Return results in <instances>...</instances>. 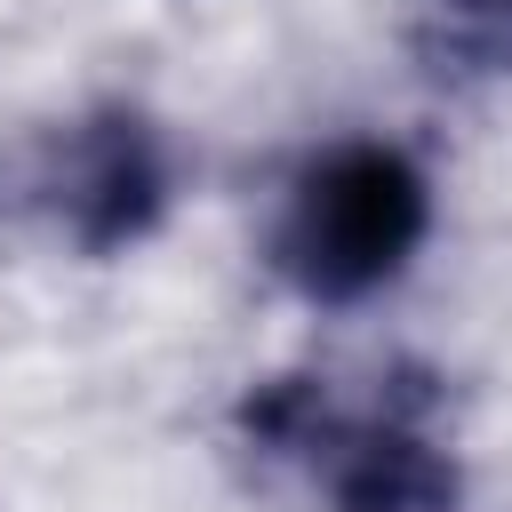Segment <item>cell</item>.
<instances>
[{
	"instance_id": "obj_2",
	"label": "cell",
	"mask_w": 512,
	"mask_h": 512,
	"mask_svg": "<svg viewBox=\"0 0 512 512\" xmlns=\"http://www.w3.org/2000/svg\"><path fill=\"white\" fill-rule=\"evenodd\" d=\"M432 232V184L424 168L384 136H344L312 152L272 216V272L304 304H368L384 296Z\"/></svg>"
},
{
	"instance_id": "obj_3",
	"label": "cell",
	"mask_w": 512,
	"mask_h": 512,
	"mask_svg": "<svg viewBox=\"0 0 512 512\" xmlns=\"http://www.w3.org/2000/svg\"><path fill=\"white\" fill-rule=\"evenodd\" d=\"M176 200V160L152 112L96 104L56 120L24 160V208L80 256H120L160 232Z\"/></svg>"
},
{
	"instance_id": "obj_1",
	"label": "cell",
	"mask_w": 512,
	"mask_h": 512,
	"mask_svg": "<svg viewBox=\"0 0 512 512\" xmlns=\"http://www.w3.org/2000/svg\"><path fill=\"white\" fill-rule=\"evenodd\" d=\"M240 440L296 464L328 512H472L456 448L424 400H336L320 376H272L240 400Z\"/></svg>"
},
{
	"instance_id": "obj_4",
	"label": "cell",
	"mask_w": 512,
	"mask_h": 512,
	"mask_svg": "<svg viewBox=\"0 0 512 512\" xmlns=\"http://www.w3.org/2000/svg\"><path fill=\"white\" fill-rule=\"evenodd\" d=\"M504 8H512V0H504Z\"/></svg>"
}]
</instances>
